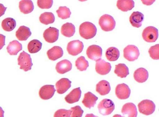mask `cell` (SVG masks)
Returning <instances> with one entry per match:
<instances>
[{
  "instance_id": "6da1fadb",
  "label": "cell",
  "mask_w": 159,
  "mask_h": 117,
  "mask_svg": "<svg viewBox=\"0 0 159 117\" xmlns=\"http://www.w3.org/2000/svg\"><path fill=\"white\" fill-rule=\"evenodd\" d=\"M97 32V28L92 23L86 21L80 26V35L84 39H92L96 36Z\"/></svg>"
},
{
  "instance_id": "7a4b0ae2",
  "label": "cell",
  "mask_w": 159,
  "mask_h": 117,
  "mask_svg": "<svg viewBox=\"0 0 159 117\" xmlns=\"http://www.w3.org/2000/svg\"><path fill=\"white\" fill-rule=\"evenodd\" d=\"M99 24L103 31L109 32L114 29L116 27V22L112 16L105 14L99 18Z\"/></svg>"
},
{
  "instance_id": "3957f363",
  "label": "cell",
  "mask_w": 159,
  "mask_h": 117,
  "mask_svg": "<svg viewBox=\"0 0 159 117\" xmlns=\"http://www.w3.org/2000/svg\"><path fill=\"white\" fill-rule=\"evenodd\" d=\"M18 65L20 66V69L25 72L31 70L33 63L30 55L25 51H23L20 54L18 58Z\"/></svg>"
},
{
  "instance_id": "277c9868",
  "label": "cell",
  "mask_w": 159,
  "mask_h": 117,
  "mask_svg": "<svg viewBox=\"0 0 159 117\" xmlns=\"http://www.w3.org/2000/svg\"><path fill=\"white\" fill-rule=\"evenodd\" d=\"M99 113L103 115H111L115 109L114 103L111 100L105 99L102 100L98 105Z\"/></svg>"
},
{
  "instance_id": "5b68a950",
  "label": "cell",
  "mask_w": 159,
  "mask_h": 117,
  "mask_svg": "<svg viewBox=\"0 0 159 117\" xmlns=\"http://www.w3.org/2000/svg\"><path fill=\"white\" fill-rule=\"evenodd\" d=\"M142 36L143 40L146 42H155L158 38V29L153 26H149L143 30Z\"/></svg>"
},
{
  "instance_id": "8992f818",
  "label": "cell",
  "mask_w": 159,
  "mask_h": 117,
  "mask_svg": "<svg viewBox=\"0 0 159 117\" xmlns=\"http://www.w3.org/2000/svg\"><path fill=\"white\" fill-rule=\"evenodd\" d=\"M138 106L139 112L146 115H151L155 110V104L152 101L149 100H143L139 103Z\"/></svg>"
},
{
  "instance_id": "52a82bcc",
  "label": "cell",
  "mask_w": 159,
  "mask_h": 117,
  "mask_svg": "<svg viewBox=\"0 0 159 117\" xmlns=\"http://www.w3.org/2000/svg\"><path fill=\"white\" fill-rule=\"evenodd\" d=\"M123 54L124 58L131 62L138 59L140 55V52L136 46L128 45L124 49Z\"/></svg>"
},
{
  "instance_id": "ba28073f",
  "label": "cell",
  "mask_w": 159,
  "mask_h": 117,
  "mask_svg": "<svg viewBox=\"0 0 159 117\" xmlns=\"http://www.w3.org/2000/svg\"><path fill=\"white\" fill-rule=\"evenodd\" d=\"M84 45L81 41L76 40L70 41L67 47V50L69 54L76 56L80 54L83 50Z\"/></svg>"
},
{
  "instance_id": "9c48e42d",
  "label": "cell",
  "mask_w": 159,
  "mask_h": 117,
  "mask_svg": "<svg viewBox=\"0 0 159 117\" xmlns=\"http://www.w3.org/2000/svg\"><path fill=\"white\" fill-rule=\"evenodd\" d=\"M102 49L99 46L92 45L88 47L86 54L88 58L90 59L96 61L100 59L102 55Z\"/></svg>"
},
{
  "instance_id": "30bf717a",
  "label": "cell",
  "mask_w": 159,
  "mask_h": 117,
  "mask_svg": "<svg viewBox=\"0 0 159 117\" xmlns=\"http://www.w3.org/2000/svg\"><path fill=\"white\" fill-rule=\"evenodd\" d=\"M116 96L120 100H125L129 98L131 90L129 86L124 83L117 85L116 88Z\"/></svg>"
},
{
  "instance_id": "8fae6325",
  "label": "cell",
  "mask_w": 159,
  "mask_h": 117,
  "mask_svg": "<svg viewBox=\"0 0 159 117\" xmlns=\"http://www.w3.org/2000/svg\"><path fill=\"white\" fill-rule=\"evenodd\" d=\"M43 36L47 42L52 44L57 40L59 36V30L55 27H49L44 32Z\"/></svg>"
},
{
  "instance_id": "7c38bea8",
  "label": "cell",
  "mask_w": 159,
  "mask_h": 117,
  "mask_svg": "<svg viewBox=\"0 0 159 117\" xmlns=\"http://www.w3.org/2000/svg\"><path fill=\"white\" fill-rule=\"evenodd\" d=\"M111 68L110 63L106 62L101 58L96 61L95 69L96 72L99 75H105L108 74L111 71Z\"/></svg>"
},
{
  "instance_id": "4fadbf2b",
  "label": "cell",
  "mask_w": 159,
  "mask_h": 117,
  "mask_svg": "<svg viewBox=\"0 0 159 117\" xmlns=\"http://www.w3.org/2000/svg\"><path fill=\"white\" fill-rule=\"evenodd\" d=\"M56 91L54 86L46 85L43 86L40 89L39 96L43 100H48L52 97Z\"/></svg>"
},
{
  "instance_id": "5bb4252c",
  "label": "cell",
  "mask_w": 159,
  "mask_h": 117,
  "mask_svg": "<svg viewBox=\"0 0 159 117\" xmlns=\"http://www.w3.org/2000/svg\"><path fill=\"white\" fill-rule=\"evenodd\" d=\"M71 82L68 78H62L56 82L57 91L59 94H63L71 87Z\"/></svg>"
},
{
  "instance_id": "9a60e30c",
  "label": "cell",
  "mask_w": 159,
  "mask_h": 117,
  "mask_svg": "<svg viewBox=\"0 0 159 117\" xmlns=\"http://www.w3.org/2000/svg\"><path fill=\"white\" fill-rule=\"evenodd\" d=\"M144 17V15L141 12H134L130 16L129 22L133 27L139 28L142 26Z\"/></svg>"
},
{
  "instance_id": "2e32d148",
  "label": "cell",
  "mask_w": 159,
  "mask_h": 117,
  "mask_svg": "<svg viewBox=\"0 0 159 117\" xmlns=\"http://www.w3.org/2000/svg\"><path fill=\"white\" fill-rule=\"evenodd\" d=\"M121 112L123 116L126 115L129 117H136L137 116V110L136 105L132 103L125 104L122 107Z\"/></svg>"
},
{
  "instance_id": "e0dca14e",
  "label": "cell",
  "mask_w": 159,
  "mask_h": 117,
  "mask_svg": "<svg viewBox=\"0 0 159 117\" xmlns=\"http://www.w3.org/2000/svg\"><path fill=\"white\" fill-rule=\"evenodd\" d=\"M82 91L80 87L73 89L65 97V101L70 104H72L79 101L81 96Z\"/></svg>"
},
{
  "instance_id": "ac0fdd59",
  "label": "cell",
  "mask_w": 159,
  "mask_h": 117,
  "mask_svg": "<svg viewBox=\"0 0 159 117\" xmlns=\"http://www.w3.org/2000/svg\"><path fill=\"white\" fill-rule=\"evenodd\" d=\"M72 68V64L70 61L66 59L60 61L56 64V69L57 73L64 74L70 71Z\"/></svg>"
},
{
  "instance_id": "d6986e66",
  "label": "cell",
  "mask_w": 159,
  "mask_h": 117,
  "mask_svg": "<svg viewBox=\"0 0 159 117\" xmlns=\"http://www.w3.org/2000/svg\"><path fill=\"white\" fill-rule=\"evenodd\" d=\"M64 54L62 48L54 46L47 52V55L50 60L54 61L61 58Z\"/></svg>"
},
{
  "instance_id": "ffe728a7",
  "label": "cell",
  "mask_w": 159,
  "mask_h": 117,
  "mask_svg": "<svg viewBox=\"0 0 159 117\" xmlns=\"http://www.w3.org/2000/svg\"><path fill=\"white\" fill-rule=\"evenodd\" d=\"M134 77L137 82L142 83L147 81L149 77V73L146 69L140 68L134 72Z\"/></svg>"
},
{
  "instance_id": "44dd1931",
  "label": "cell",
  "mask_w": 159,
  "mask_h": 117,
  "mask_svg": "<svg viewBox=\"0 0 159 117\" xmlns=\"http://www.w3.org/2000/svg\"><path fill=\"white\" fill-rule=\"evenodd\" d=\"M31 35L30 29L25 26H20L16 32V38L20 41L27 40Z\"/></svg>"
},
{
  "instance_id": "7402d4cb",
  "label": "cell",
  "mask_w": 159,
  "mask_h": 117,
  "mask_svg": "<svg viewBox=\"0 0 159 117\" xmlns=\"http://www.w3.org/2000/svg\"><path fill=\"white\" fill-rule=\"evenodd\" d=\"M111 90L110 83L105 80L99 82L96 86V91L102 96L108 94Z\"/></svg>"
},
{
  "instance_id": "603a6c76",
  "label": "cell",
  "mask_w": 159,
  "mask_h": 117,
  "mask_svg": "<svg viewBox=\"0 0 159 117\" xmlns=\"http://www.w3.org/2000/svg\"><path fill=\"white\" fill-rule=\"evenodd\" d=\"M98 100V98L97 96L91 92H88L85 94L82 103L85 107L90 109L91 107H94Z\"/></svg>"
},
{
  "instance_id": "cb8c5ba5",
  "label": "cell",
  "mask_w": 159,
  "mask_h": 117,
  "mask_svg": "<svg viewBox=\"0 0 159 117\" xmlns=\"http://www.w3.org/2000/svg\"><path fill=\"white\" fill-rule=\"evenodd\" d=\"M20 11L24 14L31 13L34 9L33 3L30 0H22L19 4Z\"/></svg>"
},
{
  "instance_id": "d4e9b609",
  "label": "cell",
  "mask_w": 159,
  "mask_h": 117,
  "mask_svg": "<svg viewBox=\"0 0 159 117\" xmlns=\"http://www.w3.org/2000/svg\"><path fill=\"white\" fill-rule=\"evenodd\" d=\"M117 7L122 12H127L134 8V2L132 0H119L117 1Z\"/></svg>"
},
{
  "instance_id": "484cf974",
  "label": "cell",
  "mask_w": 159,
  "mask_h": 117,
  "mask_svg": "<svg viewBox=\"0 0 159 117\" xmlns=\"http://www.w3.org/2000/svg\"><path fill=\"white\" fill-rule=\"evenodd\" d=\"M61 33L63 36L66 37H71L75 33V27L72 23L67 22L62 26Z\"/></svg>"
},
{
  "instance_id": "4316f807",
  "label": "cell",
  "mask_w": 159,
  "mask_h": 117,
  "mask_svg": "<svg viewBox=\"0 0 159 117\" xmlns=\"http://www.w3.org/2000/svg\"><path fill=\"white\" fill-rule=\"evenodd\" d=\"M7 49L10 55H17L20 51L22 50V44L18 41L13 40L10 43Z\"/></svg>"
},
{
  "instance_id": "83f0119b",
  "label": "cell",
  "mask_w": 159,
  "mask_h": 117,
  "mask_svg": "<svg viewBox=\"0 0 159 117\" xmlns=\"http://www.w3.org/2000/svg\"><path fill=\"white\" fill-rule=\"evenodd\" d=\"M114 73L119 77L126 78L129 74V69L125 64H119L116 65Z\"/></svg>"
},
{
  "instance_id": "f1b7e54d",
  "label": "cell",
  "mask_w": 159,
  "mask_h": 117,
  "mask_svg": "<svg viewBox=\"0 0 159 117\" xmlns=\"http://www.w3.org/2000/svg\"><path fill=\"white\" fill-rule=\"evenodd\" d=\"M107 59L110 61H117L120 56V52L117 48L111 47L107 49L105 53Z\"/></svg>"
},
{
  "instance_id": "f546056e",
  "label": "cell",
  "mask_w": 159,
  "mask_h": 117,
  "mask_svg": "<svg viewBox=\"0 0 159 117\" xmlns=\"http://www.w3.org/2000/svg\"><path fill=\"white\" fill-rule=\"evenodd\" d=\"M16 21L12 18H7L3 20L1 26L4 30L7 32L12 31L16 26Z\"/></svg>"
},
{
  "instance_id": "4dcf8cb0",
  "label": "cell",
  "mask_w": 159,
  "mask_h": 117,
  "mask_svg": "<svg viewBox=\"0 0 159 117\" xmlns=\"http://www.w3.org/2000/svg\"><path fill=\"white\" fill-rule=\"evenodd\" d=\"M42 43L37 40H33L29 42L27 45L28 51L31 54L37 53L41 50Z\"/></svg>"
},
{
  "instance_id": "1f68e13d",
  "label": "cell",
  "mask_w": 159,
  "mask_h": 117,
  "mask_svg": "<svg viewBox=\"0 0 159 117\" xmlns=\"http://www.w3.org/2000/svg\"><path fill=\"white\" fill-rule=\"evenodd\" d=\"M39 19L41 23L48 25L54 22L55 18L53 13L51 12H45L41 15Z\"/></svg>"
},
{
  "instance_id": "d6a6232c",
  "label": "cell",
  "mask_w": 159,
  "mask_h": 117,
  "mask_svg": "<svg viewBox=\"0 0 159 117\" xmlns=\"http://www.w3.org/2000/svg\"><path fill=\"white\" fill-rule=\"evenodd\" d=\"M75 66L78 70L82 72L86 70L89 65L85 57L82 56L79 57L76 61Z\"/></svg>"
},
{
  "instance_id": "836d02e7",
  "label": "cell",
  "mask_w": 159,
  "mask_h": 117,
  "mask_svg": "<svg viewBox=\"0 0 159 117\" xmlns=\"http://www.w3.org/2000/svg\"><path fill=\"white\" fill-rule=\"evenodd\" d=\"M56 12L58 17L63 20L69 18L71 13L70 9L66 7H59Z\"/></svg>"
},
{
  "instance_id": "e575fe53",
  "label": "cell",
  "mask_w": 159,
  "mask_h": 117,
  "mask_svg": "<svg viewBox=\"0 0 159 117\" xmlns=\"http://www.w3.org/2000/svg\"><path fill=\"white\" fill-rule=\"evenodd\" d=\"M150 56L154 60L159 59V44H157L152 46L149 49V51Z\"/></svg>"
},
{
  "instance_id": "d590c367",
  "label": "cell",
  "mask_w": 159,
  "mask_h": 117,
  "mask_svg": "<svg viewBox=\"0 0 159 117\" xmlns=\"http://www.w3.org/2000/svg\"><path fill=\"white\" fill-rule=\"evenodd\" d=\"M53 4L52 0H38L37 5L42 9H48L51 8Z\"/></svg>"
},
{
  "instance_id": "8d00e7d4",
  "label": "cell",
  "mask_w": 159,
  "mask_h": 117,
  "mask_svg": "<svg viewBox=\"0 0 159 117\" xmlns=\"http://www.w3.org/2000/svg\"><path fill=\"white\" fill-rule=\"evenodd\" d=\"M71 110H67L66 109H61L58 110L55 112L54 117H70L72 114Z\"/></svg>"
},
{
  "instance_id": "74e56055",
  "label": "cell",
  "mask_w": 159,
  "mask_h": 117,
  "mask_svg": "<svg viewBox=\"0 0 159 117\" xmlns=\"http://www.w3.org/2000/svg\"><path fill=\"white\" fill-rule=\"evenodd\" d=\"M70 110L72 111L71 115V117H81L84 113V110H82L81 107L79 105L71 107Z\"/></svg>"
},
{
  "instance_id": "f35d334b",
  "label": "cell",
  "mask_w": 159,
  "mask_h": 117,
  "mask_svg": "<svg viewBox=\"0 0 159 117\" xmlns=\"http://www.w3.org/2000/svg\"><path fill=\"white\" fill-rule=\"evenodd\" d=\"M1 49L5 45V36L1 34Z\"/></svg>"
},
{
  "instance_id": "ab89813d",
  "label": "cell",
  "mask_w": 159,
  "mask_h": 117,
  "mask_svg": "<svg viewBox=\"0 0 159 117\" xmlns=\"http://www.w3.org/2000/svg\"><path fill=\"white\" fill-rule=\"evenodd\" d=\"M0 5H1V16L4 14L6 10H7V7H4L2 4H1Z\"/></svg>"
}]
</instances>
